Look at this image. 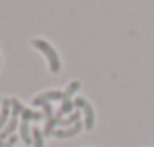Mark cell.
<instances>
[{
    "instance_id": "obj_1",
    "label": "cell",
    "mask_w": 154,
    "mask_h": 147,
    "mask_svg": "<svg viewBox=\"0 0 154 147\" xmlns=\"http://www.w3.org/2000/svg\"><path fill=\"white\" fill-rule=\"evenodd\" d=\"M31 43H33V47H37L39 51H41L43 55L47 57L51 73H59V71H60V59H59V55H57V51L53 49L51 43H47L45 39H33Z\"/></svg>"
},
{
    "instance_id": "obj_2",
    "label": "cell",
    "mask_w": 154,
    "mask_h": 147,
    "mask_svg": "<svg viewBox=\"0 0 154 147\" xmlns=\"http://www.w3.org/2000/svg\"><path fill=\"white\" fill-rule=\"evenodd\" d=\"M74 106L78 110H82V114H84V128L92 129L94 128V108H92V104L86 98H74Z\"/></svg>"
},
{
    "instance_id": "obj_3",
    "label": "cell",
    "mask_w": 154,
    "mask_h": 147,
    "mask_svg": "<svg viewBox=\"0 0 154 147\" xmlns=\"http://www.w3.org/2000/svg\"><path fill=\"white\" fill-rule=\"evenodd\" d=\"M53 100H63V92L60 90H49V92H43V94H37L33 98V104L43 106V104H51Z\"/></svg>"
},
{
    "instance_id": "obj_4",
    "label": "cell",
    "mask_w": 154,
    "mask_h": 147,
    "mask_svg": "<svg viewBox=\"0 0 154 147\" xmlns=\"http://www.w3.org/2000/svg\"><path fill=\"white\" fill-rule=\"evenodd\" d=\"M84 126L80 124H74V126H70V128H63V129H55L53 132V136L55 137H59V139H66V137H74V136H78L80 133V129H82Z\"/></svg>"
},
{
    "instance_id": "obj_5",
    "label": "cell",
    "mask_w": 154,
    "mask_h": 147,
    "mask_svg": "<svg viewBox=\"0 0 154 147\" xmlns=\"http://www.w3.org/2000/svg\"><path fill=\"white\" fill-rule=\"evenodd\" d=\"M12 118V100L4 98L2 100V108H0V132L4 129V126L8 124V120Z\"/></svg>"
},
{
    "instance_id": "obj_6",
    "label": "cell",
    "mask_w": 154,
    "mask_h": 147,
    "mask_svg": "<svg viewBox=\"0 0 154 147\" xmlns=\"http://www.w3.org/2000/svg\"><path fill=\"white\" fill-rule=\"evenodd\" d=\"M78 122H80V110H76V112L68 114V116H64V118H57V126H60V128H70V126L78 124Z\"/></svg>"
},
{
    "instance_id": "obj_7",
    "label": "cell",
    "mask_w": 154,
    "mask_h": 147,
    "mask_svg": "<svg viewBox=\"0 0 154 147\" xmlns=\"http://www.w3.org/2000/svg\"><path fill=\"white\" fill-rule=\"evenodd\" d=\"M16 126H18V116H12L10 120H8V124L4 126V129L0 132V141H6L8 137H12V136H14Z\"/></svg>"
},
{
    "instance_id": "obj_8",
    "label": "cell",
    "mask_w": 154,
    "mask_h": 147,
    "mask_svg": "<svg viewBox=\"0 0 154 147\" xmlns=\"http://www.w3.org/2000/svg\"><path fill=\"white\" fill-rule=\"evenodd\" d=\"M20 137H22V141H23V143H27V145H33L31 129H29V124H27L26 120H22V124H20Z\"/></svg>"
},
{
    "instance_id": "obj_9",
    "label": "cell",
    "mask_w": 154,
    "mask_h": 147,
    "mask_svg": "<svg viewBox=\"0 0 154 147\" xmlns=\"http://www.w3.org/2000/svg\"><path fill=\"white\" fill-rule=\"evenodd\" d=\"M43 118H45V114H39V112L29 110V108H23V112H22V120H26V122H29V120L37 122V120H43Z\"/></svg>"
},
{
    "instance_id": "obj_10",
    "label": "cell",
    "mask_w": 154,
    "mask_h": 147,
    "mask_svg": "<svg viewBox=\"0 0 154 147\" xmlns=\"http://www.w3.org/2000/svg\"><path fill=\"white\" fill-rule=\"evenodd\" d=\"M78 88H80V83L78 80H72L70 84H68L66 88H64V92H63V100H70L72 96L78 92Z\"/></svg>"
},
{
    "instance_id": "obj_11",
    "label": "cell",
    "mask_w": 154,
    "mask_h": 147,
    "mask_svg": "<svg viewBox=\"0 0 154 147\" xmlns=\"http://www.w3.org/2000/svg\"><path fill=\"white\" fill-rule=\"evenodd\" d=\"M72 110H74V100H63L57 118H63V116H66V114H72Z\"/></svg>"
},
{
    "instance_id": "obj_12",
    "label": "cell",
    "mask_w": 154,
    "mask_h": 147,
    "mask_svg": "<svg viewBox=\"0 0 154 147\" xmlns=\"http://www.w3.org/2000/svg\"><path fill=\"white\" fill-rule=\"evenodd\" d=\"M31 137H33V147H43V129L33 128L31 129Z\"/></svg>"
},
{
    "instance_id": "obj_13",
    "label": "cell",
    "mask_w": 154,
    "mask_h": 147,
    "mask_svg": "<svg viewBox=\"0 0 154 147\" xmlns=\"http://www.w3.org/2000/svg\"><path fill=\"white\" fill-rule=\"evenodd\" d=\"M12 100V116H22V112H23V106L20 104L16 98H10Z\"/></svg>"
},
{
    "instance_id": "obj_14",
    "label": "cell",
    "mask_w": 154,
    "mask_h": 147,
    "mask_svg": "<svg viewBox=\"0 0 154 147\" xmlns=\"http://www.w3.org/2000/svg\"><path fill=\"white\" fill-rule=\"evenodd\" d=\"M16 143H18V136H16V133H14V136H12V137H8V139L4 141V143H2V147H14Z\"/></svg>"
},
{
    "instance_id": "obj_15",
    "label": "cell",
    "mask_w": 154,
    "mask_h": 147,
    "mask_svg": "<svg viewBox=\"0 0 154 147\" xmlns=\"http://www.w3.org/2000/svg\"><path fill=\"white\" fill-rule=\"evenodd\" d=\"M2 143H4V141H0V147H2Z\"/></svg>"
},
{
    "instance_id": "obj_16",
    "label": "cell",
    "mask_w": 154,
    "mask_h": 147,
    "mask_svg": "<svg viewBox=\"0 0 154 147\" xmlns=\"http://www.w3.org/2000/svg\"><path fill=\"white\" fill-rule=\"evenodd\" d=\"M0 104H2V100H0Z\"/></svg>"
}]
</instances>
